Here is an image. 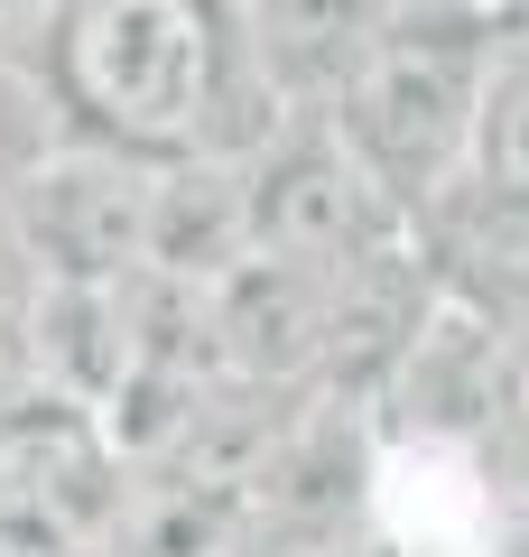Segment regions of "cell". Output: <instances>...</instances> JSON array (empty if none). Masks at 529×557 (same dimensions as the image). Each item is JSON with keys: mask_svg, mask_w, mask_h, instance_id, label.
Segmentation results:
<instances>
[{"mask_svg": "<svg viewBox=\"0 0 529 557\" xmlns=\"http://www.w3.org/2000/svg\"><path fill=\"white\" fill-rule=\"evenodd\" d=\"M47 94L121 159H205L223 112L279 102L242 57L233 0H65Z\"/></svg>", "mask_w": 529, "mask_h": 557, "instance_id": "obj_1", "label": "cell"}, {"mask_svg": "<svg viewBox=\"0 0 529 557\" xmlns=\"http://www.w3.org/2000/svg\"><path fill=\"white\" fill-rule=\"evenodd\" d=\"M473 84H483V47L473 38H381L353 65V84L325 102V121L353 139V159L372 168V186L409 214L436 205L465 177V139H473Z\"/></svg>", "mask_w": 529, "mask_h": 557, "instance_id": "obj_2", "label": "cell"}, {"mask_svg": "<svg viewBox=\"0 0 529 557\" xmlns=\"http://www.w3.org/2000/svg\"><path fill=\"white\" fill-rule=\"evenodd\" d=\"M242 214H251V251L297 270H344L399 242V205L372 186V168L353 159V139L325 112H288L270 149L242 159Z\"/></svg>", "mask_w": 529, "mask_h": 557, "instance_id": "obj_3", "label": "cell"}, {"mask_svg": "<svg viewBox=\"0 0 529 557\" xmlns=\"http://www.w3.org/2000/svg\"><path fill=\"white\" fill-rule=\"evenodd\" d=\"M121 520V456L65 399L0 409V557H94Z\"/></svg>", "mask_w": 529, "mask_h": 557, "instance_id": "obj_4", "label": "cell"}, {"mask_svg": "<svg viewBox=\"0 0 529 557\" xmlns=\"http://www.w3.org/2000/svg\"><path fill=\"white\" fill-rule=\"evenodd\" d=\"M10 223L38 278L57 288H121L139 278V242H149V168L121 149H47L20 186H10Z\"/></svg>", "mask_w": 529, "mask_h": 557, "instance_id": "obj_5", "label": "cell"}, {"mask_svg": "<svg viewBox=\"0 0 529 557\" xmlns=\"http://www.w3.org/2000/svg\"><path fill=\"white\" fill-rule=\"evenodd\" d=\"M205 335H214V372L242 391H288L297 372L325 362V270L297 260H233L205 288Z\"/></svg>", "mask_w": 529, "mask_h": 557, "instance_id": "obj_6", "label": "cell"}, {"mask_svg": "<svg viewBox=\"0 0 529 557\" xmlns=\"http://www.w3.org/2000/svg\"><path fill=\"white\" fill-rule=\"evenodd\" d=\"M399 0H251L242 10V57L297 112H325L353 84V65L391 38Z\"/></svg>", "mask_w": 529, "mask_h": 557, "instance_id": "obj_7", "label": "cell"}, {"mask_svg": "<svg viewBox=\"0 0 529 557\" xmlns=\"http://www.w3.org/2000/svg\"><path fill=\"white\" fill-rule=\"evenodd\" d=\"M233 260H251V214H242L233 159H168L149 177V242L139 270L168 288H214Z\"/></svg>", "mask_w": 529, "mask_h": 557, "instance_id": "obj_8", "label": "cell"}, {"mask_svg": "<svg viewBox=\"0 0 529 557\" xmlns=\"http://www.w3.org/2000/svg\"><path fill=\"white\" fill-rule=\"evenodd\" d=\"M483 196L529 205V28L492 47L483 38V84H473V139H465V177Z\"/></svg>", "mask_w": 529, "mask_h": 557, "instance_id": "obj_9", "label": "cell"}, {"mask_svg": "<svg viewBox=\"0 0 529 557\" xmlns=\"http://www.w3.org/2000/svg\"><path fill=\"white\" fill-rule=\"evenodd\" d=\"M47 159V84H20L0 65V196Z\"/></svg>", "mask_w": 529, "mask_h": 557, "instance_id": "obj_10", "label": "cell"}, {"mask_svg": "<svg viewBox=\"0 0 529 557\" xmlns=\"http://www.w3.org/2000/svg\"><path fill=\"white\" fill-rule=\"evenodd\" d=\"M28 288H38V270H28L20 223H10V205H0V307H28Z\"/></svg>", "mask_w": 529, "mask_h": 557, "instance_id": "obj_11", "label": "cell"}, {"mask_svg": "<svg viewBox=\"0 0 529 557\" xmlns=\"http://www.w3.org/2000/svg\"><path fill=\"white\" fill-rule=\"evenodd\" d=\"M233 557H316V548H233Z\"/></svg>", "mask_w": 529, "mask_h": 557, "instance_id": "obj_12", "label": "cell"}]
</instances>
